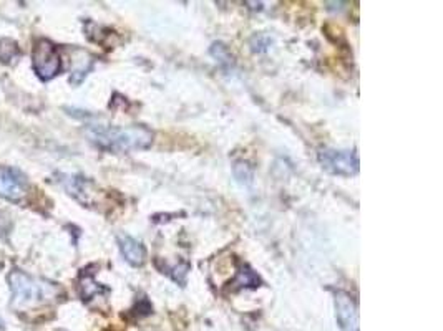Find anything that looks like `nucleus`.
I'll return each mask as SVG.
<instances>
[{"label": "nucleus", "mask_w": 443, "mask_h": 331, "mask_svg": "<svg viewBox=\"0 0 443 331\" xmlns=\"http://www.w3.org/2000/svg\"><path fill=\"white\" fill-rule=\"evenodd\" d=\"M336 318L342 331H358V313L352 297L346 292H336Z\"/></svg>", "instance_id": "obj_6"}, {"label": "nucleus", "mask_w": 443, "mask_h": 331, "mask_svg": "<svg viewBox=\"0 0 443 331\" xmlns=\"http://www.w3.org/2000/svg\"><path fill=\"white\" fill-rule=\"evenodd\" d=\"M234 175H236L239 183L249 184L252 180V168L247 163L239 161L234 164Z\"/></svg>", "instance_id": "obj_13"}, {"label": "nucleus", "mask_w": 443, "mask_h": 331, "mask_svg": "<svg viewBox=\"0 0 443 331\" xmlns=\"http://www.w3.org/2000/svg\"><path fill=\"white\" fill-rule=\"evenodd\" d=\"M78 292H80V297H82L85 302H88V300L98 297V295L107 293L108 290L95 282V273L88 272V268H87V270H82V275H80Z\"/></svg>", "instance_id": "obj_8"}, {"label": "nucleus", "mask_w": 443, "mask_h": 331, "mask_svg": "<svg viewBox=\"0 0 443 331\" xmlns=\"http://www.w3.org/2000/svg\"><path fill=\"white\" fill-rule=\"evenodd\" d=\"M118 247L119 252L123 255V259L127 260L129 265H133V267H142L144 260H146V249H144V245L139 242V240L133 239L132 235L128 234L118 235Z\"/></svg>", "instance_id": "obj_7"}, {"label": "nucleus", "mask_w": 443, "mask_h": 331, "mask_svg": "<svg viewBox=\"0 0 443 331\" xmlns=\"http://www.w3.org/2000/svg\"><path fill=\"white\" fill-rule=\"evenodd\" d=\"M211 55L214 58H218L219 62H231V57H229L228 48L224 47L223 43H214L211 47Z\"/></svg>", "instance_id": "obj_14"}, {"label": "nucleus", "mask_w": 443, "mask_h": 331, "mask_svg": "<svg viewBox=\"0 0 443 331\" xmlns=\"http://www.w3.org/2000/svg\"><path fill=\"white\" fill-rule=\"evenodd\" d=\"M20 57V48L14 40H0V60L4 63H14Z\"/></svg>", "instance_id": "obj_11"}, {"label": "nucleus", "mask_w": 443, "mask_h": 331, "mask_svg": "<svg viewBox=\"0 0 443 331\" xmlns=\"http://www.w3.org/2000/svg\"><path fill=\"white\" fill-rule=\"evenodd\" d=\"M10 288H12L15 305H32L53 298L55 287L52 283H42L20 270L10 273Z\"/></svg>", "instance_id": "obj_2"}, {"label": "nucleus", "mask_w": 443, "mask_h": 331, "mask_svg": "<svg viewBox=\"0 0 443 331\" xmlns=\"http://www.w3.org/2000/svg\"><path fill=\"white\" fill-rule=\"evenodd\" d=\"M27 190L28 183L23 173L9 166H0V197L10 202H22Z\"/></svg>", "instance_id": "obj_5"}, {"label": "nucleus", "mask_w": 443, "mask_h": 331, "mask_svg": "<svg viewBox=\"0 0 443 331\" xmlns=\"http://www.w3.org/2000/svg\"><path fill=\"white\" fill-rule=\"evenodd\" d=\"M33 72L42 82H50L62 70V58L55 45L50 40L40 38L35 42L32 52Z\"/></svg>", "instance_id": "obj_3"}, {"label": "nucleus", "mask_w": 443, "mask_h": 331, "mask_svg": "<svg viewBox=\"0 0 443 331\" xmlns=\"http://www.w3.org/2000/svg\"><path fill=\"white\" fill-rule=\"evenodd\" d=\"M90 141L108 151H138L148 149L153 143V131L143 124L133 126H105L88 124L85 129Z\"/></svg>", "instance_id": "obj_1"}, {"label": "nucleus", "mask_w": 443, "mask_h": 331, "mask_svg": "<svg viewBox=\"0 0 443 331\" xmlns=\"http://www.w3.org/2000/svg\"><path fill=\"white\" fill-rule=\"evenodd\" d=\"M231 288L241 290V288H257L261 287V277L254 272V270L246 264H241L237 268L236 277L231 283Z\"/></svg>", "instance_id": "obj_9"}, {"label": "nucleus", "mask_w": 443, "mask_h": 331, "mask_svg": "<svg viewBox=\"0 0 443 331\" xmlns=\"http://www.w3.org/2000/svg\"><path fill=\"white\" fill-rule=\"evenodd\" d=\"M317 159L324 170L336 175H356L358 173V154L356 149H331L324 148L319 151Z\"/></svg>", "instance_id": "obj_4"}, {"label": "nucleus", "mask_w": 443, "mask_h": 331, "mask_svg": "<svg viewBox=\"0 0 443 331\" xmlns=\"http://www.w3.org/2000/svg\"><path fill=\"white\" fill-rule=\"evenodd\" d=\"M62 184L70 194L80 200H83V202H87L88 185H92L90 180L80 178V175H65V179H62Z\"/></svg>", "instance_id": "obj_10"}, {"label": "nucleus", "mask_w": 443, "mask_h": 331, "mask_svg": "<svg viewBox=\"0 0 443 331\" xmlns=\"http://www.w3.org/2000/svg\"><path fill=\"white\" fill-rule=\"evenodd\" d=\"M189 268H191V267H189L188 262H181V264H178V265H173V267L169 264H164L159 270H161V273L169 275V277H171L174 282L184 283V278H186Z\"/></svg>", "instance_id": "obj_12"}]
</instances>
